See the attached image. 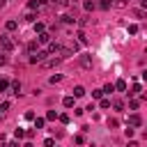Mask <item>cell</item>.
Wrapping results in <instances>:
<instances>
[{"label": "cell", "instance_id": "cell-1", "mask_svg": "<svg viewBox=\"0 0 147 147\" xmlns=\"http://www.w3.org/2000/svg\"><path fill=\"white\" fill-rule=\"evenodd\" d=\"M0 46H2L5 51H14V41H11V37H9V34H0Z\"/></svg>", "mask_w": 147, "mask_h": 147}, {"label": "cell", "instance_id": "cell-2", "mask_svg": "<svg viewBox=\"0 0 147 147\" xmlns=\"http://www.w3.org/2000/svg\"><path fill=\"white\" fill-rule=\"evenodd\" d=\"M46 55H51V53H48V51H37V53L30 57V62H32V64H37V62H44V60H46Z\"/></svg>", "mask_w": 147, "mask_h": 147}, {"label": "cell", "instance_id": "cell-3", "mask_svg": "<svg viewBox=\"0 0 147 147\" xmlns=\"http://www.w3.org/2000/svg\"><path fill=\"white\" fill-rule=\"evenodd\" d=\"M60 62H62V55H60V57H51V60H44V62H41V67H44V69H51V67H57Z\"/></svg>", "mask_w": 147, "mask_h": 147}, {"label": "cell", "instance_id": "cell-4", "mask_svg": "<svg viewBox=\"0 0 147 147\" xmlns=\"http://www.w3.org/2000/svg\"><path fill=\"white\" fill-rule=\"evenodd\" d=\"M37 41H39V44H51V41H53V39H51V32H46V30L39 32V34H37Z\"/></svg>", "mask_w": 147, "mask_h": 147}, {"label": "cell", "instance_id": "cell-5", "mask_svg": "<svg viewBox=\"0 0 147 147\" xmlns=\"http://www.w3.org/2000/svg\"><path fill=\"white\" fill-rule=\"evenodd\" d=\"M126 124H129V126H140V124H142V119H140V115H136V113H133V115H129Z\"/></svg>", "mask_w": 147, "mask_h": 147}, {"label": "cell", "instance_id": "cell-6", "mask_svg": "<svg viewBox=\"0 0 147 147\" xmlns=\"http://www.w3.org/2000/svg\"><path fill=\"white\" fill-rule=\"evenodd\" d=\"M80 67L83 69H92V55H80Z\"/></svg>", "mask_w": 147, "mask_h": 147}, {"label": "cell", "instance_id": "cell-7", "mask_svg": "<svg viewBox=\"0 0 147 147\" xmlns=\"http://www.w3.org/2000/svg\"><path fill=\"white\" fill-rule=\"evenodd\" d=\"M48 53H51V55H55V53H62V46H60L57 41H51V44H48Z\"/></svg>", "mask_w": 147, "mask_h": 147}, {"label": "cell", "instance_id": "cell-8", "mask_svg": "<svg viewBox=\"0 0 147 147\" xmlns=\"http://www.w3.org/2000/svg\"><path fill=\"white\" fill-rule=\"evenodd\" d=\"M74 99H76L74 94H69V96H64V99H62V106H64V108H74Z\"/></svg>", "mask_w": 147, "mask_h": 147}, {"label": "cell", "instance_id": "cell-9", "mask_svg": "<svg viewBox=\"0 0 147 147\" xmlns=\"http://www.w3.org/2000/svg\"><path fill=\"white\" fill-rule=\"evenodd\" d=\"M5 28H7V32H14V30L18 28V21H14V18H11V21H7V23H5Z\"/></svg>", "mask_w": 147, "mask_h": 147}, {"label": "cell", "instance_id": "cell-10", "mask_svg": "<svg viewBox=\"0 0 147 147\" xmlns=\"http://www.w3.org/2000/svg\"><path fill=\"white\" fill-rule=\"evenodd\" d=\"M126 87H129V85H126V80H124V78H119V80L115 83V90H119V92H126Z\"/></svg>", "mask_w": 147, "mask_h": 147}, {"label": "cell", "instance_id": "cell-11", "mask_svg": "<svg viewBox=\"0 0 147 147\" xmlns=\"http://www.w3.org/2000/svg\"><path fill=\"white\" fill-rule=\"evenodd\" d=\"M9 87H11V94H16V96L21 94V83H18V80H14V83H11Z\"/></svg>", "mask_w": 147, "mask_h": 147}, {"label": "cell", "instance_id": "cell-12", "mask_svg": "<svg viewBox=\"0 0 147 147\" xmlns=\"http://www.w3.org/2000/svg\"><path fill=\"white\" fill-rule=\"evenodd\" d=\"M74 96H76V99H78V96H85V87H83V85H76V87H74Z\"/></svg>", "mask_w": 147, "mask_h": 147}, {"label": "cell", "instance_id": "cell-13", "mask_svg": "<svg viewBox=\"0 0 147 147\" xmlns=\"http://www.w3.org/2000/svg\"><path fill=\"white\" fill-rule=\"evenodd\" d=\"M133 16H136V18H147V11L140 7V9H133Z\"/></svg>", "mask_w": 147, "mask_h": 147}, {"label": "cell", "instance_id": "cell-14", "mask_svg": "<svg viewBox=\"0 0 147 147\" xmlns=\"http://www.w3.org/2000/svg\"><path fill=\"white\" fill-rule=\"evenodd\" d=\"M32 25H34V32H37V34H39V32H44V30H46V25H44V23H41V21H34V23H32Z\"/></svg>", "mask_w": 147, "mask_h": 147}, {"label": "cell", "instance_id": "cell-15", "mask_svg": "<svg viewBox=\"0 0 147 147\" xmlns=\"http://www.w3.org/2000/svg\"><path fill=\"white\" fill-rule=\"evenodd\" d=\"M46 124V117H34V129H44Z\"/></svg>", "mask_w": 147, "mask_h": 147}, {"label": "cell", "instance_id": "cell-16", "mask_svg": "<svg viewBox=\"0 0 147 147\" xmlns=\"http://www.w3.org/2000/svg\"><path fill=\"white\" fill-rule=\"evenodd\" d=\"M136 94H140V85H138V83H133V85H131V92H129V96H136Z\"/></svg>", "mask_w": 147, "mask_h": 147}, {"label": "cell", "instance_id": "cell-17", "mask_svg": "<svg viewBox=\"0 0 147 147\" xmlns=\"http://www.w3.org/2000/svg\"><path fill=\"white\" fill-rule=\"evenodd\" d=\"M11 83L7 80V78H0V92H7V87H9Z\"/></svg>", "mask_w": 147, "mask_h": 147}, {"label": "cell", "instance_id": "cell-18", "mask_svg": "<svg viewBox=\"0 0 147 147\" xmlns=\"http://www.w3.org/2000/svg\"><path fill=\"white\" fill-rule=\"evenodd\" d=\"M103 90H92V99H103Z\"/></svg>", "mask_w": 147, "mask_h": 147}, {"label": "cell", "instance_id": "cell-19", "mask_svg": "<svg viewBox=\"0 0 147 147\" xmlns=\"http://www.w3.org/2000/svg\"><path fill=\"white\" fill-rule=\"evenodd\" d=\"M76 37H78V41H80V44H87V34H85L83 30H80V32H78Z\"/></svg>", "mask_w": 147, "mask_h": 147}, {"label": "cell", "instance_id": "cell-20", "mask_svg": "<svg viewBox=\"0 0 147 147\" xmlns=\"http://www.w3.org/2000/svg\"><path fill=\"white\" fill-rule=\"evenodd\" d=\"M103 92H106V94H110V92H115V83H106V87H103Z\"/></svg>", "mask_w": 147, "mask_h": 147}, {"label": "cell", "instance_id": "cell-21", "mask_svg": "<svg viewBox=\"0 0 147 147\" xmlns=\"http://www.w3.org/2000/svg\"><path fill=\"white\" fill-rule=\"evenodd\" d=\"M113 108H115V110H124V103H122L119 99H115V101H113Z\"/></svg>", "mask_w": 147, "mask_h": 147}, {"label": "cell", "instance_id": "cell-22", "mask_svg": "<svg viewBox=\"0 0 147 147\" xmlns=\"http://www.w3.org/2000/svg\"><path fill=\"white\" fill-rule=\"evenodd\" d=\"M14 136H16V140H18V138H25V136H28V131H23V129H16V131H14Z\"/></svg>", "mask_w": 147, "mask_h": 147}, {"label": "cell", "instance_id": "cell-23", "mask_svg": "<svg viewBox=\"0 0 147 147\" xmlns=\"http://www.w3.org/2000/svg\"><path fill=\"white\" fill-rule=\"evenodd\" d=\"M94 7H96V5H94L92 0H85V9H87V11H94Z\"/></svg>", "mask_w": 147, "mask_h": 147}, {"label": "cell", "instance_id": "cell-24", "mask_svg": "<svg viewBox=\"0 0 147 147\" xmlns=\"http://www.w3.org/2000/svg\"><path fill=\"white\" fill-rule=\"evenodd\" d=\"M25 21H28V23H34V21H37V16H34L32 11H28V14H25Z\"/></svg>", "mask_w": 147, "mask_h": 147}, {"label": "cell", "instance_id": "cell-25", "mask_svg": "<svg viewBox=\"0 0 147 147\" xmlns=\"http://www.w3.org/2000/svg\"><path fill=\"white\" fill-rule=\"evenodd\" d=\"M74 21H76V18H74L71 14H64V16H62V23H74Z\"/></svg>", "mask_w": 147, "mask_h": 147}, {"label": "cell", "instance_id": "cell-26", "mask_svg": "<svg viewBox=\"0 0 147 147\" xmlns=\"http://www.w3.org/2000/svg\"><path fill=\"white\" fill-rule=\"evenodd\" d=\"M126 30H129V34H138V25H136V23H131Z\"/></svg>", "mask_w": 147, "mask_h": 147}, {"label": "cell", "instance_id": "cell-27", "mask_svg": "<svg viewBox=\"0 0 147 147\" xmlns=\"http://www.w3.org/2000/svg\"><path fill=\"white\" fill-rule=\"evenodd\" d=\"M138 106H140V101H138V99H131V101H129V108H131V110H136Z\"/></svg>", "mask_w": 147, "mask_h": 147}, {"label": "cell", "instance_id": "cell-28", "mask_svg": "<svg viewBox=\"0 0 147 147\" xmlns=\"http://www.w3.org/2000/svg\"><path fill=\"white\" fill-rule=\"evenodd\" d=\"M57 117H60V115H57L55 110H48V113H46V119H57Z\"/></svg>", "mask_w": 147, "mask_h": 147}, {"label": "cell", "instance_id": "cell-29", "mask_svg": "<svg viewBox=\"0 0 147 147\" xmlns=\"http://www.w3.org/2000/svg\"><path fill=\"white\" fill-rule=\"evenodd\" d=\"M48 80H51V83H53V85H55V83H60V80H62V76H60V74H55V76H51V78H48Z\"/></svg>", "mask_w": 147, "mask_h": 147}, {"label": "cell", "instance_id": "cell-30", "mask_svg": "<svg viewBox=\"0 0 147 147\" xmlns=\"http://www.w3.org/2000/svg\"><path fill=\"white\" fill-rule=\"evenodd\" d=\"M57 119H60V122H62V124H69V115H67V113H62V115H60V117H57Z\"/></svg>", "mask_w": 147, "mask_h": 147}, {"label": "cell", "instance_id": "cell-31", "mask_svg": "<svg viewBox=\"0 0 147 147\" xmlns=\"http://www.w3.org/2000/svg\"><path fill=\"white\" fill-rule=\"evenodd\" d=\"M110 5H113V2H110V0H101V2H99V7H101V9H108V7H110Z\"/></svg>", "mask_w": 147, "mask_h": 147}, {"label": "cell", "instance_id": "cell-32", "mask_svg": "<svg viewBox=\"0 0 147 147\" xmlns=\"http://www.w3.org/2000/svg\"><path fill=\"white\" fill-rule=\"evenodd\" d=\"M28 7H30V9H39V2H37V0H30Z\"/></svg>", "mask_w": 147, "mask_h": 147}, {"label": "cell", "instance_id": "cell-33", "mask_svg": "<svg viewBox=\"0 0 147 147\" xmlns=\"http://www.w3.org/2000/svg\"><path fill=\"white\" fill-rule=\"evenodd\" d=\"M124 133H126V138H131V136H133V126H129V124H126V129H124Z\"/></svg>", "mask_w": 147, "mask_h": 147}, {"label": "cell", "instance_id": "cell-34", "mask_svg": "<svg viewBox=\"0 0 147 147\" xmlns=\"http://www.w3.org/2000/svg\"><path fill=\"white\" fill-rule=\"evenodd\" d=\"M28 51H30V53H34V51H37V44H34V41H30V44H28Z\"/></svg>", "mask_w": 147, "mask_h": 147}, {"label": "cell", "instance_id": "cell-35", "mask_svg": "<svg viewBox=\"0 0 147 147\" xmlns=\"http://www.w3.org/2000/svg\"><path fill=\"white\" fill-rule=\"evenodd\" d=\"M101 108H110V99H101Z\"/></svg>", "mask_w": 147, "mask_h": 147}, {"label": "cell", "instance_id": "cell-36", "mask_svg": "<svg viewBox=\"0 0 147 147\" xmlns=\"http://www.w3.org/2000/svg\"><path fill=\"white\" fill-rule=\"evenodd\" d=\"M108 126H110V129H115V126H119V122H117V119H108Z\"/></svg>", "mask_w": 147, "mask_h": 147}, {"label": "cell", "instance_id": "cell-37", "mask_svg": "<svg viewBox=\"0 0 147 147\" xmlns=\"http://www.w3.org/2000/svg\"><path fill=\"white\" fill-rule=\"evenodd\" d=\"M44 145H46V147H55V140H53V138H46V142H44Z\"/></svg>", "mask_w": 147, "mask_h": 147}, {"label": "cell", "instance_id": "cell-38", "mask_svg": "<svg viewBox=\"0 0 147 147\" xmlns=\"http://www.w3.org/2000/svg\"><path fill=\"white\" fill-rule=\"evenodd\" d=\"M5 110H9V103L5 101V103H0V113H5Z\"/></svg>", "mask_w": 147, "mask_h": 147}, {"label": "cell", "instance_id": "cell-39", "mask_svg": "<svg viewBox=\"0 0 147 147\" xmlns=\"http://www.w3.org/2000/svg\"><path fill=\"white\" fill-rule=\"evenodd\" d=\"M115 5H117V7H124V5H126V0H115Z\"/></svg>", "mask_w": 147, "mask_h": 147}, {"label": "cell", "instance_id": "cell-40", "mask_svg": "<svg viewBox=\"0 0 147 147\" xmlns=\"http://www.w3.org/2000/svg\"><path fill=\"white\" fill-rule=\"evenodd\" d=\"M7 147H21V145H18V140H11V142H9Z\"/></svg>", "mask_w": 147, "mask_h": 147}, {"label": "cell", "instance_id": "cell-41", "mask_svg": "<svg viewBox=\"0 0 147 147\" xmlns=\"http://www.w3.org/2000/svg\"><path fill=\"white\" fill-rule=\"evenodd\" d=\"M37 2H39V7H44V5H48L51 0H37Z\"/></svg>", "mask_w": 147, "mask_h": 147}, {"label": "cell", "instance_id": "cell-42", "mask_svg": "<svg viewBox=\"0 0 147 147\" xmlns=\"http://www.w3.org/2000/svg\"><path fill=\"white\" fill-rule=\"evenodd\" d=\"M140 78H142V80H147V69H145V71L140 74Z\"/></svg>", "mask_w": 147, "mask_h": 147}, {"label": "cell", "instance_id": "cell-43", "mask_svg": "<svg viewBox=\"0 0 147 147\" xmlns=\"http://www.w3.org/2000/svg\"><path fill=\"white\" fill-rule=\"evenodd\" d=\"M126 147H138V142H133V140H131V142H129Z\"/></svg>", "mask_w": 147, "mask_h": 147}, {"label": "cell", "instance_id": "cell-44", "mask_svg": "<svg viewBox=\"0 0 147 147\" xmlns=\"http://www.w3.org/2000/svg\"><path fill=\"white\" fill-rule=\"evenodd\" d=\"M5 62H7V57H5V55H0V64H5Z\"/></svg>", "mask_w": 147, "mask_h": 147}, {"label": "cell", "instance_id": "cell-45", "mask_svg": "<svg viewBox=\"0 0 147 147\" xmlns=\"http://www.w3.org/2000/svg\"><path fill=\"white\" fill-rule=\"evenodd\" d=\"M142 9H145V11H147V0H142Z\"/></svg>", "mask_w": 147, "mask_h": 147}, {"label": "cell", "instance_id": "cell-46", "mask_svg": "<svg viewBox=\"0 0 147 147\" xmlns=\"http://www.w3.org/2000/svg\"><path fill=\"white\" fill-rule=\"evenodd\" d=\"M5 2H7V0H0V9H2V7H5Z\"/></svg>", "mask_w": 147, "mask_h": 147}]
</instances>
